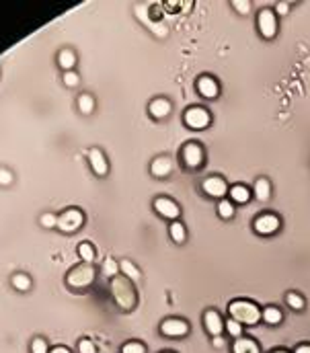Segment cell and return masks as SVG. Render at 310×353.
<instances>
[{
    "label": "cell",
    "mask_w": 310,
    "mask_h": 353,
    "mask_svg": "<svg viewBox=\"0 0 310 353\" xmlns=\"http://www.w3.org/2000/svg\"><path fill=\"white\" fill-rule=\"evenodd\" d=\"M154 210L163 216V218H169V220H177L179 214H181L179 206L173 199H169V197H158L154 201Z\"/></svg>",
    "instance_id": "cell-10"
},
{
    "label": "cell",
    "mask_w": 310,
    "mask_h": 353,
    "mask_svg": "<svg viewBox=\"0 0 310 353\" xmlns=\"http://www.w3.org/2000/svg\"><path fill=\"white\" fill-rule=\"evenodd\" d=\"M160 331L167 337H185L189 333V325L181 321V318H169V321L160 325Z\"/></svg>",
    "instance_id": "cell-8"
},
{
    "label": "cell",
    "mask_w": 310,
    "mask_h": 353,
    "mask_svg": "<svg viewBox=\"0 0 310 353\" xmlns=\"http://www.w3.org/2000/svg\"><path fill=\"white\" fill-rule=\"evenodd\" d=\"M78 255H80V259L85 261V263H93L95 261V248H93V244L90 243H80V246H78Z\"/></svg>",
    "instance_id": "cell-24"
},
{
    "label": "cell",
    "mask_w": 310,
    "mask_h": 353,
    "mask_svg": "<svg viewBox=\"0 0 310 353\" xmlns=\"http://www.w3.org/2000/svg\"><path fill=\"white\" fill-rule=\"evenodd\" d=\"M119 269L123 271V275L128 277L130 281H138V279H140V269H138V267H136V265L132 263L130 259L121 261V263H119Z\"/></svg>",
    "instance_id": "cell-21"
},
{
    "label": "cell",
    "mask_w": 310,
    "mask_h": 353,
    "mask_svg": "<svg viewBox=\"0 0 310 353\" xmlns=\"http://www.w3.org/2000/svg\"><path fill=\"white\" fill-rule=\"evenodd\" d=\"M78 351H80V353H97V347H95L93 341L83 339V341L78 343Z\"/></svg>",
    "instance_id": "cell-35"
},
{
    "label": "cell",
    "mask_w": 310,
    "mask_h": 353,
    "mask_svg": "<svg viewBox=\"0 0 310 353\" xmlns=\"http://www.w3.org/2000/svg\"><path fill=\"white\" fill-rule=\"evenodd\" d=\"M10 283H13V288L19 290V292L31 290V277L27 275V273H15V275L10 277Z\"/></svg>",
    "instance_id": "cell-19"
},
{
    "label": "cell",
    "mask_w": 310,
    "mask_h": 353,
    "mask_svg": "<svg viewBox=\"0 0 310 353\" xmlns=\"http://www.w3.org/2000/svg\"><path fill=\"white\" fill-rule=\"evenodd\" d=\"M117 271H121L119 269V263H115L113 259H105V263H103V275H107V277H115L117 275Z\"/></svg>",
    "instance_id": "cell-27"
},
{
    "label": "cell",
    "mask_w": 310,
    "mask_h": 353,
    "mask_svg": "<svg viewBox=\"0 0 310 353\" xmlns=\"http://www.w3.org/2000/svg\"><path fill=\"white\" fill-rule=\"evenodd\" d=\"M226 181L220 179V177H210V179H205L203 181V191L208 193L210 197H224V193H226Z\"/></svg>",
    "instance_id": "cell-12"
},
{
    "label": "cell",
    "mask_w": 310,
    "mask_h": 353,
    "mask_svg": "<svg viewBox=\"0 0 310 353\" xmlns=\"http://www.w3.org/2000/svg\"><path fill=\"white\" fill-rule=\"evenodd\" d=\"M296 353H310V345H300L296 349Z\"/></svg>",
    "instance_id": "cell-39"
},
{
    "label": "cell",
    "mask_w": 310,
    "mask_h": 353,
    "mask_svg": "<svg viewBox=\"0 0 310 353\" xmlns=\"http://www.w3.org/2000/svg\"><path fill=\"white\" fill-rule=\"evenodd\" d=\"M43 228H58V216L56 214H43L39 218Z\"/></svg>",
    "instance_id": "cell-30"
},
{
    "label": "cell",
    "mask_w": 310,
    "mask_h": 353,
    "mask_svg": "<svg viewBox=\"0 0 310 353\" xmlns=\"http://www.w3.org/2000/svg\"><path fill=\"white\" fill-rule=\"evenodd\" d=\"M234 8L238 10L240 15H249V10H251V2H247V0H234Z\"/></svg>",
    "instance_id": "cell-37"
},
{
    "label": "cell",
    "mask_w": 310,
    "mask_h": 353,
    "mask_svg": "<svg viewBox=\"0 0 310 353\" xmlns=\"http://www.w3.org/2000/svg\"><path fill=\"white\" fill-rule=\"evenodd\" d=\"M88 164H90V168H93V173L97 177H105L107 170H109L107 158H105V154L99 150V148H90V150H88Z\"/></svg>",
    "instance_id": "cell-7"
},
{
    "label": "cell",
    "mask_w": 310,
    "mask_h": 353,
    "mask_svg": "<svg viewBox=\"0 0 310 353\" xmlns=\"http://www.w3.org/2000/svg\"><path fill=\"white\" fill-rule=\"evenodd\" d=\"M58 64L64 72H72V68L76 66V54L72 50H62L58 54Z\"/></svg>",
    "instance_id": "cell-17"
},
{
    "label": "cell",
    "mask_w": 310,
    "mask_h": 353,
    "mask_svg": "<svg viewBox=\"0 0 310 353\" xmlns=\"http://www.w3.org/2000/svg\"><path fill=\"white\" fill-rule=\"evenodd\" d=\"M234 353H259V347L255 341H251V339H238L234 347H232Z\"/></svg>",
    "instance_id": "cell-20"
},
{
    "label": "cell",
    "mask_w": 310,
    "mask_h": 353,
    "mask_svg": "<svg viewBox=\"0 0 310 353\" xmlns=\"http://www.w3.org/2000/svg\"><path fill=\"white\" fill-rule=\"evenodd\" d=\"M111 296L121 310H132L136 306V292L128 277H113L111 279Z\"/></svg>",
    "instance_id": "cell-1"
},
{
    "label": "cell",
    "mask_w": 310,
    "mask_h": 353,
    "mask_svg": "<svg viewBox=\"0 0 310 353\" xmlns=\"http://www.w3.org/2000/svg\"><path fill=\"white\" fill-rule=\"evenodd\" d=\"M288 10H290V4H288V2H280V4H278V13H280V15H288Z\"/></svg>",
    "instance_id": "cell-38"
},
{
    "label": "cell",
    "mask_w": 310,
    "mask_h": 353,
    "mask_svg": "<svg viewBox=\"0 0 310 353\" xmlns=\"http://www.w3.org/2000/svg\"><path fill=\"white\" fill-rule=\"evenodd\" d=\"M95 279V269L90 267L88 263H83V265H76L74 269L68 271L66 275V283L74 290H83L86 286H90Z\"/></svg>",
    "instance_id": "cell-3"
},
{
    "label": "cell",
    "mask_w": 310,
    "mask_h": 353,
    "mask_svg": "<svg viewBox=\"0 0 310 353\" xmlns=\"http://www.w3.org/2000/svg\"><path fill=\"white\" fill-rule=\"evenodd\" d=\"M13 181H15V175L10 173L8 168H2V166H0V185H2V187H8V185H13Z\"/></svg>",
    "instance_id": "cell-33"
},
{
    "label": "cell",
    "mask_w": 310,
    "mask_h": 353,
    "mask_svg": "<svg viewBox=\"0 0 310 353\" xmlns=\"http://www.w3.org/2000/svg\"><path fill=\"white\" fill-rule=\"evenodd\" d=\"M275 353H285V351H275Z\"/></svg>",
    "instance_id": "cell-42"
},
{
    "label": "cell",
    "mask_w": 310,
    "mask_h": 353,
    "mask_svg": "<svg viewBox=\"0 0 310 353\" xmlns=\"http://www.w3.org/2000/svg\"><path fill=\"white\" fill-rule=\"evenodd\" d=\"M263 321H265L267 325H280L282 323V312L278 308H273V306H269V308L263 310Z\"/></svg>",
    "instance_id": "cell-26"
},
{
    "label": "cell",
    "mask_w": 310,
    "mask_h": 353,
    "mask_svg": "<svg viewBox=\"0 0 310 353\" xmlns=\"http://www.w3.org/2000/svg\"><path fill=\"white\" fill-rule=\"evenodd\" d=\"M214 345H216V347H222V345H224L222 337H214Z\"/></svg>",
    "instance_id": "cell-41"
},
{
    "label": "cell",
    "mask_w": 310,
    "mask_h": 353,
    "mask_svg": "<svg viewBox=\"0 0 310 353\" xmlns=\"http://www.w3.org/2000/svg\"><path fill=\"white\" fill-rule=\"evenodd\" d=\"M218 214L222 216L224 220H228V218H232L234 216V206L228 199H222L220 203H218Z\"/></svg>",
    "instance_id": "cell-28"
},
{
    "label": "cell",
    "mask_w": 310,
    "mask_h": 353,
    "mask_svg": "<svg viewBox=\"0 0 310 353\" xmlns=\"http://www.w3.org/2000/svg\"><path fill=\"white\" fill-rule=\"evenodd\" d=\"M228 312H230V316L240 325H257L263 316L257 306L247 300H234L228 306Z\"/></svg>",
    "instance_id": "cell-2"
},
{
    "label": "cell",
    "mask_w": 310,
    "mask_h": 353,
    "mask_svg": "<svg viewBox=\"0 0 310 353\" xmlns=\"http://www.w3.org/2000/svg\"><path fill=\"white\" fill-rule=\"evenodd\" d=\"M226 328H228V333H230L232 337H236V339L240 337V333H243V325H240V323H236L234 318H230V321L226 323Z\"/></svg>",
    "instance_id": "cell-34"
},
{
    "label": "cell",
    "mask_w": 310,
    "mask_h": 353,
    "mask_svg": "<svg viewBox=\"0 0 310 353\" xmlns=\"http://www.w3.org/2000/svg\"><path fill=\"white\" fill-rule=\"evenodd\" d=\"M203 323H205V328H208V333L214 335V337H220V333L224 331V323H222L220 314H218L216 310H208V312H205Z\"/></svg>",
    "instance_id": "cell-13"
},
{
    "label": "cell",
    "mask_w": 310,
    "mask_h": 353,
    "mask_svg": "<svg viewBox=\"0 0 310 353\" xmlns=\"http://www.w3.org/2000/svg\"><path fill=\"white\" fill-rule=\"evenodd\" d=\"M170 170H173V163H170L169 156H158V158H154L152 164H150V173L154 177H160V179L169 177Z\"/></svg>",
    "instance_id": "cell-14"
},
{
    "label": "cell",
    "mask_w": 310,
    "mask_h": 353,
    "mask_svg": "<svg viewBox=\"0 0 310 353\" xmlns=\"http://www.w3.org/2000/svg\"><path fill=\"white\" fill-rule=\"evenodd\" d=\"M185 123L191 130H203L210 123V113L203 107H191L185 111Z\"/></svg>",
    "instance_id": "cell-5"
},
{
    "label": "cell",
    "mask_w": 310,
    "mask_h": 353,
    "mask_svg": "<svg viewBox=\"0 0 310 353\" xmlns=\"http://www.w3.org/2000/svg\"><path fill=\"white\" fill-rule=\"evenodd\" d=\"M31 353H50L48 351V341L41 339V337H35L31 341Z\"/></svg>",
    "instance_id": "cell-29"
},
{
    "label": "cell",
    "mask_w": 310,
    "mask_h": 353,
    "mask_svg": "<svg viewBox=\"0 0 310 353\" xmlns=\"http://www.w3.org/2000/svg\"><path fill=\"white\" fill-rule=\"evenodd\" d=\"M280 228V218H275L271 214H265V216H259L255 220V232L257 234H263V236H269L273 232H278Z\"/></svg>",
    "instance_id": "cell-9"
},
{
    "label": "cell",
    "mask_w": 310,
    "mask_h": 353,
    "mask_svg": "<svg viewBox=\"0 0 310 353\" xmlns=\"http://www.w3.org/2000/svg\"><path fill=\"white\" fill-rule=\"evenodd\" d=\"M230 197H232V201H236V203H247V201L251 199V191H249L247 187H243V185H234V187L230 189Z\"/></svg>",
    "instance_id": "cell-23"
},
{
    "label": "cell",
    "mask_w": 310,
    "mask_h": 353,
    "mask_svg": "<svg viewBox=\"0 0 310 353\" xmlns=\"http://www.w3.org/2000/svg\"><path fill=\"white\" fill-rule=\"evenodd\" d=\"M85 224V214L80 212V210H66L64 214H60L58 216V228L62 230V232H66V234H72V232H76L80 226Z\"/></svg>",
    "instance_id": "cell-4"
},
{
    "label": "cell",
    "mask_w": 310,
    "mask_h": 353,
    "mask_svg": "<svg viewBox=\"0 0 310 353\" xmlns=\"http://www.w3.org/2000/svg\"><path fill=\"white\" fill-rule=\"evenodd\" d=\"M170 238H173L175 243H185V238H187V232H185V226H183L181 222H173L170 224Z\"/></svg>",
    "instance_id": "cell-25"
},
{
    "label": "cell",
    "mask_w": 310,
    "mask_h": 353,
    "mask_svg": "<svg viewBox=\"0 0 310 353\" xmlns=\"http://www.w3.org/2000/svg\"><path fill=\"white\" fill-rule=\"evenodd\" d=\"M255 197L259 201H267L271 197V185L267 179H259L255 183Z\"/></svg>",
    "instance_id": "cell-18"
},
{
    "label": "cell",
    "mask_w": 310,
    "mask_h": 353,
    "mask_svg": "<svg viewBox=\"0 0 310 353\" xmlns=\"http://www.w3.org/2000/svg\"><path fill=\"white\" fill-rule=\"evenodd\" d=\"M78 82H80V76H78L74 70H72V72H64V84H66V86L72 88V86H76Z\"/></svg>",
    "instance_id": "cell-36"
},
{
    "label": "cell",
    "mask_w": 310,
    "mask_h": 353,
    "mask_svg": "<svg viewBox=\"0 0 310 353\" xmlns=\"http://www.w3.org/2000/svg\"><path fill=\"white\" fill-rule=\"evenodd\" d=\"M121 353H146V349L142 343H138V341H130V343H125L121 347Z\"/></svg>",
    "instance_id": "cell-31"
},
{
    "label": "cell",
    "mask_w": 310,
    "mask_h": 353,
    "mask_svg": "<svg viewBox=\"0 0 310 353\" xmlns=\"http://www.w3.org/2000/svg\"><path fill=\"white\" fill-rule=\"evenodd\" d=\"M78 111L83 113V115H90V113L95 111V99L90 95H80L78 97Z\"/></svg>",
    "instance_id": "cell-22"
},
{
    "label": "cell",
    "mask_w": 310,
    "mask_h": 353,
    "mask_svg": "<svg viewBox=\"0 0 310 353\" xmlns=\"http://www.w3.org/2000/svg\"><path fill=\"white\" fill-rule=\"evenodd\" d=\"M197 88H199V93H201L203 97H208V99H214V97H218V93H220L218 82L214 81L212 76H201L199 82H197Z\"/></svg>",
    "instance_id": "cell-15"
},
{
    "label": "cell",
    "mask_w": 310,
    "mask_h": 353,
    "mask_svg": "<svg viewBox=\"0 0 310 353\" xmlns=\"http://www.w3.org/2000/svg\"><path fill=\"white\" fill-rule=\"evenodd\" d=\"M148 111H150V115L156 117V119H165L169 117V113H170V103H169V99H154L150 107H148Z\"/></svg>",
    "instance_id": "cell-16"
},
{
    "label": "cell",
    "mask_w": 310,
    "mask_h": 353,
    "mask_svg": "<svg viewBox=\"0 0 310 353\" xmlns=\"http://www.w3.org/2000/svg\"><path fill=\"white\" fill-rule=\"evenodd\" d=\"M50 353H70V351H68L66 347H56V349H52Z\"/></svg>",
    "instance_id": "cell-40"
},
{
    "label": "cell",
    "mask_w": 310,
    "mask_h": 353,
    "mask_svg": "<svg viewBox=\"0 0 310 353\" xmlns=\"http://www.w3.org/2000/svg\"><path fill=\"white\" fill-rule=\"evenodd\" d=\"M257 25H259V33L267 39H271L275 33H278V19H275L273 10H267V8L261 10L259 19H257Z\"/></svg>",
    "instance_id": "cell-6"
},
{
    "label": "cell",
    "mask_w": 310,
    "mask_h": 353,
    "mask_svg": "<svg viewBox=\"0 0 310 353\" xmlns=\"http://www.w3.org/2000/svg\"><path fill=\"white\" fill-rule=\"evenodd\" d=\"M183 161H185L187 166L197 168L203 163V150L197 144H187L185 148H183Z\"/></svg>",
    "instance_id": "cell-11"
},
{
    "label": "cell",
    "mask_w": 310,
    "mask_h": 353,
    "mask_svg": "<svg viewBox=\"0 0 310 353\" xmlns=\"http://www.w3.org/2000/svg\"><path fill=\"white\" fill-rule=\"evenodd\" d=\"M288 304L292 306L294 310H302V308H304V298L292 292V294H288Z\"/></svg>",
    "instance_id": "cell-32"
}]
</instances>
